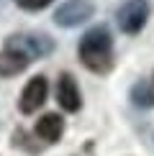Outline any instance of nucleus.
I'll return each mask as SVG.
<instances>
[{"mask_svg":"<svg viewBox=\"0 0 154 156\" xmlns=\"http://www.w3.org/2000/svg\"><path fill=\"white\" fill-rule=\"evenodd\" d=\"M95 13V5L90 0H67L54 10V23L62 28H75V26L85 23Z\"/></svg>","mask_w":154,"mask_h":156,"instance_id":"20e7f679","label":"nucleus"},{"mask_svg":"<svg viewBox=\"0 0 154 156\" xmlns=\"http://www.w3.org/2000/svg\"><path fill=\"white\" fill-rule=\"evenodd\" d=\"M28 67V59L16 51H0V77H16Z\"/></svg>","mask_w":154,"mask_h":156,"instance_id":"6e6552de","label":"nucleus"},{"mask_svg":"<svg viewBox=\"0 0 154 156\" xmlns=\"http://www.w3.org/2000/svg\"><path fill=\"white\" fill-rule=\"evenodd\" d=\"M46 95H49V82H46V77H41V74H36V77H31L28 84L23 87V92H21V100H18V108H21V113H36L38 108L46 102Z\"/></svg>","mask_w":154,"mask_h":156,"instance_id":"39448f33","label":"nucleus"},{"mask_svg":"<svg viewBox=\"0 0 154 156\" xmlns=\"http://www.w3.org/2000/svg\"><path fill=\"white\" fill-rule=\"evenodd\" d=\"M146 18H149V3L146 0H126L118 8V26L128 36L139 34L146 26Z\"/></svg>","mask_w":154,"mask_h":156,"instance_id":"7ed1b4c3","label":"nucleus"},{"mask_svg":"<svg viewBox=\"0 0 154 156\" xmlns=\"http://www.w3.org/2000/svg\"><path fill=\"white\" fill-rule=\"evenodd\" d=\"M57 100H59L62 110H67V113H77V110L82 108V95H80V87H77V82H75L72 74H62L59 77Z\"/></svg>","mask_w":154,"mask_h":156,"instance_id":"423d86ee","label":"nucleus"},{"mask_svg":"<svg viewBox=\"0 0 154 156\" xmlns=\"http://www.w3.org/2000/svg\"><path fill=\"white\" fill-rule=\"evenodd\" d=\"M62 133H64V120H62V115L46 113V115H41V118L36 120V136H38L41 141H46V144H57V141L62 138Z\"/></svg>","mask_w":154,"mask_h":156,"instance_id":"0eeeda50","label":"nucleus"},{"mask_svg":"<svg viewBox=\"0 0 154 156\" xmlns=\"http://www.w3.org/2000/svg\"><path fill=\"white\" fill-rule=\"evenodd\" d=\"M131 100L141 108H154V84L152 82H136L131 90Z\"/></svg>","mask_w":154,"mask_h":156,"instance_id":"1a4fd4ad","label":"nucleus"},{"mask_svg":"<svg viewBox=\"0 0 154 156\" xmlns=\"http://www.w3.org/2000/svg\"><path fill=\"white\" fill-rule=\"evenodd\" d=\"M77 54H80L82 67H87L90 72L108 74L113 69V41H111L108 28H103V26L90 28L87 34L82 36Z\"/></svg>","mask_w":154,"mask_h":156,"instance_id":"f257e3e1","label":"nucleus"},{"mask_svg":"<svg viewBox=\"0 0 154 156\" xmlns=\"http://www.w3.org/2000/svg\"><path fill=\"white\" fill-rule=\"evenodd\" d=\"M49 3L51 0H16V5L23 8V10H41V8H46Z\"/></svg>","mask_w":154,"mask_h":156,"instance_id":"9d476101","label":"nucleus"},{"mask_svg":"<svg viewBox=\"0 0 154 156\" xmlns=\"http://www.w3.org/2000/svg\"><path fill=\"white\" fill-rule=\"evenodd\" d=\"M5 49L8 51H16V54L26 56L28 62L34 59H44L54 51V41L44 34H16L5 41Z\"/></svg>","mask_w":154,"mask_h":156,"instance_id":"f03ea898","label":"nucleus"}]
</instances>
